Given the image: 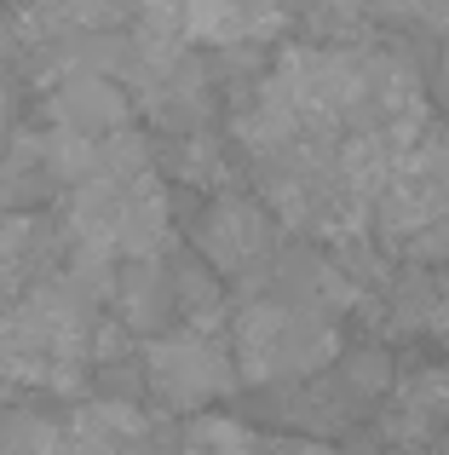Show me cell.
<instances>
[{
	"mask_svg": "<svg viewBox=\"0 0 449 455\" xmlns=\"http://www.w3.org/2000/svg\"><path fill=\"white\" fill-rule=\"evenodd\" d=\"M335 352L328 323H317L300 306H254L231 334V357L242 363L248 380H282V375H305Z\"/></svg>",
	"mask_w": 449,
	"mask_h": 455,
	"instance_id": "obj_1",
	"label": "cell"
},
{
	"mask_svg": "<svg viewBox=\"0 0 449 455\" xmlns=\"http://www.w3.org/2000/svg\"><path fill=\"white\" fill-rule=\"evenodd\" d=\"M179 455H259L254 438L242 433L236 421H219V415H202V421L185 427V444Z\"/></svg>",
	"mask_w": 449,
	"mask_h": 455,
	"instance_id": "obj_6",
	"label": "cell"
},
{
	"mask_svg": "<svg viewBox=\"0 0 449 455\" xmlns=\"http://www.w3.org/2000/svg\"><path fill=\"white\" fill-rule=\"evenodd\" d=\"M444 329H449V294H444Z\"/></svg>",
	"mask_w": 449,
	"mask_h": 455,
	"instance_id": "obj_8",
	"label": "cell"
},
{
	"mask_svg": "<svg viewBox=\"0 0 449 455\" xmlns=\"http://www.w3.org/2000/svg\"><path fill=\"white\" fill-rule=\"evenodd\" d=\"M127 116H133V104L98 76L69 81V87L58 92V127H75V133H122Z\"/></svg>",
	"mask_w": 449,
	"mask_h": 455,
	"instance_id": "obj_5",
	"label": "cell"
},
{
	"mask_svg": "<svg viewBox=\"0 0 449 455\" xmlns=\"http://www.w3.org/2000/svg\"><path fill=\"white\" fill-rule=\"evenodd\" d=\"M202 254L219 271H248L254 259L271 254V220L248 202H219L202 225Z\"/></svg>",
	"mask_w": 449,
	"mask_h": 455,
	"instance_id": "obj_4",
	"label": "cell"
},
{
	"mask_svg": "<svg viewBox=\"0 0 449 455\" xmlns=\"http://www.w3.org/2000/svg\"><path fill=\"white\" fill-rule=\"evenodd\" d=\"M381 213L398 231H421V225H438L449 213V139L421 133L415 145L392 162L381 185Z\"/></svg>",
	"mask_w": 449,
	"mask_h": 455,
	"instance_id": "obj_2",
	"label": "cell"
},
{
	"mask_svg": "<svg viewBox=\"0 0 449 455\" xmlns=\"http://www.w3.org/2000/svg\"><path fill=\"white\" fill-rule=\"evenodd\" d=\"M150 380L168 403L196 410V403L219 398L231 387V352L208 334H179V340H156L150 346Z\"/></svg>",
	"mask_w": 449,
	"mask_h": 455,
	"instance_id": "obj_3",
	"label": "cell"
},
{
	"mask_svg": "<svg viewBox=\"0 0 449 455\" xmlns=\"http://www.w3.org/2000/svg\"><path fill=\"white\" fill-rule=\"evenodd\" d=\"M58 427L41 415H6L0 421V455H58Z\"/></svg>",
	"mask_w": 449,
	"mask_h": 455,
	"instance_id": "obj_7",
	"label": "cell"
}]
</instances>
